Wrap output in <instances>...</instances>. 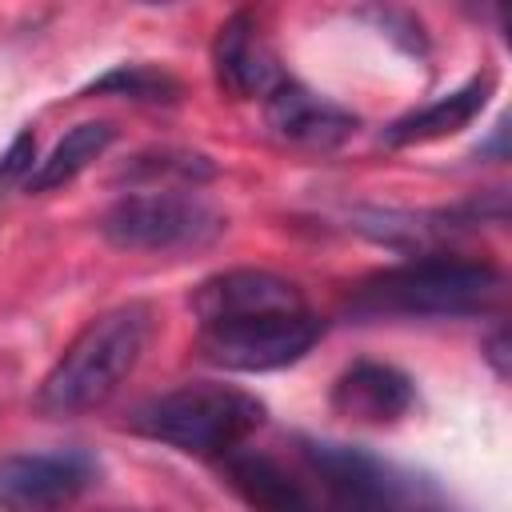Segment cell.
Here are the masks:
<instances>
[{
    "instance_id": "obj_1",
    "label": "cell",
    "mask_w": 512,
    "mask_h": 512,
    "mask_svg": "<svg viewBox=\"0 0 512 512\" xmlns=\"http://www.w3.org/2000/svg\"><path fill=\"white\" fill-rule=\"evenodd\" d=\"M196 348L224 372H276L312 352L324 320L304 292L268 268H228L192 292Z\"/></svg>"
},
{
    "instance_id": "obj_2",
    "label": "cell",
    "mask_w": 512,
    "mask_h": 512,
    "mask_svg": "<svg viewBox=\"0 0 512 512\" xmlns=\"http://www.w3.org/2000/svg\"><path fill=\"white\" fill-rule=\"evenodd\" d=\"M504 296V272L480 256L424 252L400 264L368 272L352 296L348 312L356 320H464L484 316Z\"/></svg>"
},
{
    "instance_id": "obj_3",
    "label": "cell",
    "mask_w": 512,
    "mask_h": 512,
    "mask_svg": "<svg viewBox=\"0 0 512 512\" xmlns=\"http://www.w3.org/2000/svg\"><path fill=\"white\" fill-rule=\"evenodd\" d=\"M152 332V308L144 300L116 304L88 320L72 344L56 356L36 388V412L44 416H80L100 408L120 392L132 368L144 356Z\"/></svg>"
},
{
    "instance_id": "obj_4",
    "label": "cell",
    "mask_w": 512,
    "mask_h": 512,
    "mask_svg": "<svg viewBox=\"0 0 512 512\" xmlns=\"http://www.w3.org/2000/svg\"><path fill=\"white\" fill-rule=\"evenodd\" d=\"M264 416L268 412L252 392L236 384L192 380L144 400L128 416V432L188 456H224L240 448L264 424Z\"/></svg>"
},
{
    "instance_id": "obj_5",
    "label": "cell",
    "mask_w": 512,
    "mask_h": 512,
    "mask_svg": "<svg viewBox=\"0 0 512 512\" xmlns=\"http://www.w3.org/2000/svg\"><path fill=\"white\" fill-rule=\"evenodd\" d=\"M96 228L120 252H196L228 232V216L196 188H136Z\"/></svg>"
},
{
    "instance_id": "obj_6",
    "label": "cell",
    "mask_w": 512,
    "mask_h": 512,
    "mask_svg": "<svg viewBox=\"0 0 512 512\" xmlns=\"http://www.w3.org/2000/svg\"><path fill=\"white\" fill-rule=\"evenodd\" d=\"M300 460L324 512H400V480L364 448L300 436Z\"/></svg>"
},
{
    "instance_id": "obj_7",
    "label": "cell",
    "mask_w": 512,
    "mask_h": 512,
    "mask_svg": "<svg viewBox=\"0 0 512 512\" xmlns=\"http://www.w3.org/2000/svg\"><path fill=\"white\" fill-rule=\"evenodd\" d=\"M100 480L84 448L0 456V512H64Z\"/></svg>"
},
{
    "instance_id": "obj_8",
    "label": "cell",
    "mask_w": 512,
    "mask_h": 512,
    "mask_svg": "<svg viewBox=\"0 0 512 512\" xmlns=\"http://www.w3.org/2000/svg\"><path fill=\"white\" fill-rule=\"evenodd\" d=\"M264 124L276 140L296 148H336L356 132V116L328 96H316L292 76H280L264 96Z\"/></svg>"
},
{
    "instance_id": "obj_9",
    "label": "cell",
    "mask_w": 512,
    "mask_h": 512,
    "mask_svg": "<svg viewBox=\"0 0 512 512\" xmlns=\"http://www.w3.org/2000/svg\"><path fill=\"white\" fill-rule=\"evenodd\" d=\"M228 488L252 508V512H324L316 488H308L296 472H288L276 456L256 448H232L220 456Z\"/></svg>"
},
{
    "instance_id": "obj_10",
    "label": "cell",
    "mask_w": 512,
    "mask_h": 512,
    "mask_svg": "<svg viewBox=\"0 0 512 512\" xmlns=\"http://www.w3.org/2000/svg\"><path fill=\"white\" fill-rule=\"evenodd\" d=\"M212 72L224 96L232 100H264L268 88L284 76L272 60V52L260 40V28L252 20V12H236L216 28L212 40Z\"/></svg>"
},
{
    "instance_id": "obj_11",
    "label": "cell",
    "mask_w": 512,
    "mask_h": 512,
    "mask_svg": "<svg viewBox=\"0 0 512 512\" xmlns=\"http://www.w3.org/2000/svg\"><path fill=\"white\" fill-rule=\"evenodd\" d=\"M332 412L360 424H392L416 404V384L408 372L384 360H356L332 384Z\"/></svg>"
},
{
    "instance_id": "obj_12",
    "label": "cell",
    "mask_w": 512,
    "mask_h": 512,
    "mask_svg": "<svg viewBox=\"0 0 512 512\" xmlns=\"http://www.w3.org/2000/svg\"><path fill=\"white\" fill-rule=\"evenodd\" d=\"M488 96H492V76H472L468 84H460V88H452V92H444V96H436V100H428V104H420V108L396 116V120L380 132V140H384L388 148H408V144L444 140V136L468 128V124L484 112Z\"/></svg>"
},
{
    "instance_id": "obj_13",
    "label": "cell",
    "mask_w": 512,
    "mask_h": 512,
    "mask_svg": "<svg viewBox=\"0 0 512 512\" xmlns=\"http://www.w3.org/2000/svg\"><path fill=\"white\" fill-rule=\"evenodd\" d=\"M112 140H116V128L108 120H84V124L68 128L56 140V148L44 160H36L32 176L24 180V188L28 192H56V188L72 184L92 160H100L112 148Z\"/></svg>"
},
{
    "instance_id": "obj_14",
    "label": "cell",
    "mask_w": 512,
    "mask_h": 512,
    "mask_svg": "<svg viewBox=\"0 0 512 512\" xmlns=\"http://www.w3.org/2000/svg\"><path fill=\"white\" fill-rule=\"evenodd\" d=\"M212 176H216V164L204 152H188V148H152V152H140L120 172V180L144 184V188H196V184H204Z\"/></svg>"
},
{
    "instance_id": "obj_15",
    "label": "cell",
    "mask_w": 512,
    "mask_h": 512,
    "mask_svg": "<svg viewBox=\"0 0 512 512\" xmlns=\"http://www.w3.org/2000/svg\"><path fill=\"white\" fill-rule=\"evenodd\" d=\"M80 96H120V100H136V104H176L180 100V80L156 64H112L108 72H100L92 84L80 88Z\"/></svg>"
},
{
    "instance_id": "obj_16",
    "label": "cell",
    "mask_w": 512,
    "mask_h": 512,
    "mask_svg": "<svg viewBox=\"0 0 512 512\" xmlns=\"http://www.w3.org/2000/svg\"><path fill=\"white\" fill-rule=\"evenodd\" d=\"M32 168H36V136H32V128H24L0 156V184H24L32 176Z\"/></svg>"
},
{
    "instance_id": "obj_17",
    "label": "cell",
    "mask_w": 512,
    "mask_h": 512,
    "mask_svg": "<svg viewBox=\"0 0 512 512\" xmlns=\"http://www.w3.org/2000/svg\"><path fill=\"white\" fill-rule=\"evenodd\" d=\"M484 356H488V364L496 368V376L504 380V376H508V332H504V328H496V332L484 340Z\"/></svg>"
}]
</instances>
